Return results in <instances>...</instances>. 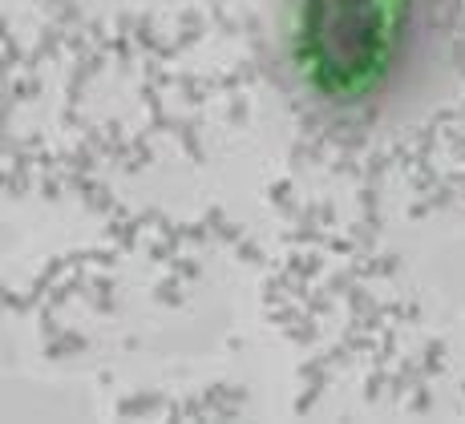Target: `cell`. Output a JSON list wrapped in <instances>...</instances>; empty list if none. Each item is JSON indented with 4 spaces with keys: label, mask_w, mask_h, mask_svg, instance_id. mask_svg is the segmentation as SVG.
<instances>
[{
    "label": "cell",
    "mask_w": 465,
    "mask_h": 424,
    "mask_svg": "<svg viewBox=\"0 0 465 424\" xmlns=\"http://www.w3.org/2000/svg\"><path fill=\"white\" fill-rule=\"evenodd\" d=\"M413 0H300L292 61L320 97L364 102L389 85L409 37Z\"/></svg>",
    "instance_id": "1"
}]
</instances>
